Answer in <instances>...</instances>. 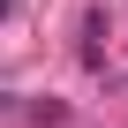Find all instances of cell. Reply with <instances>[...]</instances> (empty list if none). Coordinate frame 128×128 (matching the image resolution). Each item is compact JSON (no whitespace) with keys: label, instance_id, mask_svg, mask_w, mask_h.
<instances>
[{"label":"cell","instance_id":"obj_1","mask_svg":"<svg viewBox=\"0 0 128 128\" xmlns=\"http://www.w3.org/2000/svg\"><path fill=\"white\" fill-rule=\"evenodd\" d=\"M30 120H45V128H60V120H68V106H60V98H38V106H30Z\"/></svg>","mask_w":128,"mask_h":128},{"label":"cell","instance_id":"obj_2","mask_svg":"<svg viewBox=\"0 0 128 128\" xmlns=\"http://www.w3.org/2000/svg\"><path fill=\"white\" fill-rule=\"evenodd\" d=\"M8 15H15V0H0V23H8Z\"/></svg>","mask_w":128,"mask_h":128}]
</instances>
